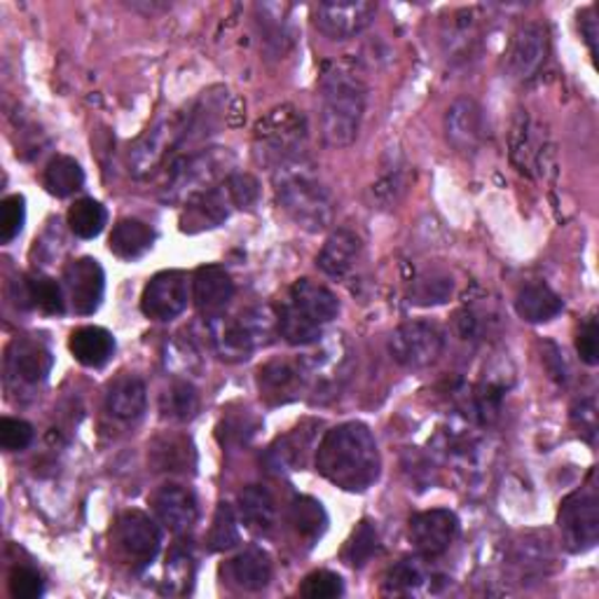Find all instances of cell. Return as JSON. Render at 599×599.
Returning <instances> with one entry per match:
<instances>
[{"instance_id":"1","label":"cell","mask_w":599,"mask_h":599,"mask_svg":"<svg viewBox=\"0 0 599 599\" xmlns=\"http://www.w3.org/2000/svg\"><path fill=\"white\" fill-rule=\"evenodd\" d=\"M316 470L345 491H366L382 474L379 447L366 424L345 422L316 447Z\"/></svg>"},{"instance_id":"2","label":"cell","mask_w":599,"mask_h":599,"mask_svg":"<svg viewBox=\"0 0 599 599\" xmlns=\"http://www.w3.org/2000/svg\"><path fill=\"white\" fill-rule=\"evenodd\" d=\"M368 88L349 63H328L318 84L321 134L326 145L342 150L354 145L366 113Z\"/></svg>"},{"instance_id":"3","label":"cell","mask_w":599,"mask_h":599,"mask_svg":"<svg viewBox=\"0 0 599 599\" xmlns=\"http://www.w3.org/2000/svg\"><path fill=\"white\" fill-rule=\"evenodd\" d=\"M274 192L288 219L307 232H324L335 216V200L309 155H300L272 171Z\"/></svg>"},{"instance_id":"4","label":"cell","mask_w":599,"mask_h":599,"mask_svg":"<svg viewBox=\"0 0 599 599\" xmlns=\"http://www.w3.org/2000/svg\"><path fill=\"white\" fill-rule=\"evenodd\" d=\"M232 164L234 155L227 148H204L176 158L169 166L162 200L166 204H185L200 192L219 187V181L232 174Z\"/></svg>"},{"instance_id":"5","label":"cell","mask_w":599,"mask_h":599,"mask_svg":"<svg viewBox=\"0 0 599 599\" xmlns=\"http://www.w3.org/2000/svg\"><path fill=\"white\" fill-rule=\"evenodd\" d=\"M276 328V314L270 307L253 305L234 316L209 318L211 345L225 361H246L255 349L265 347Z\"/></svg>"},{"instance_id":"6","label":"cell","mask_w":599,"mask_h":599,"mask_svg":"<svg viewBox=\"0 0 599 599\" xmlns=\"http://www.w3.org/2000/svg\"><path fill=\"white\" fill-rule=\"evenodd\" d=\"M253 145L255 155L272 171L288 160L307 155V118L293 103L276 105L255 124Z\"/></svg>"},{"instance_id":"7","label":"cell","mask_w":599,"mask_h":599,"mask_svg":"<svg viewBox=\"0 0 599 599\" xmlns=\"http://www.w3.org/2000/svg\"><path fill=\"white\" fill-rule=\"evenodd\" d=\"M187 145V113L176 111L162 118L158 124L136 141L130 153V169L136 179H145L174 158L181 148Z\"/></svg>"},{"instance_id":"8","label":"cell","mask_w":599,"mask_h":599,"mask_svg":"<svg viewBox=\"0 0 599 599\" xmlns=\"http://www.w3.org/2000/svg\"><path fill=\"white\" fill-rule=\"evenodd\" d=\"M445 352V333L434 321H408L389 335V354L408 370L429 368Z\"/></svg>"},{"instance_id":"9","label":"cell","mask_w":599,"mask_h":599,"mask_svg":"<svg viewBox=\"0 0 599 599\" xmlns=\"http://www.w3.org/2000/svg\"><path fill=\"white\" fill-rule=\"evenodd\" d=\"M335 339L324 342L318 352L307 354L303 361L307 373V389H312L314 400H331L342 389V384L349 377V347L347 342L339 335H333Z\"/></svg>"},{"instance_id":"10","label":"cell","mask_w":599,"mask_h":599,"mask_svg":"<svg viewBox=\"0 0 599 599\" xmlns=\"http://www.w3.org/2000/svg\"><path fill=\"white\" fill-rule=\"evenodd\" d=\"M565 548L569 552H586L597 546L599 539V499L592 487L569 495L558 516Z\"/></svg>"},{"instance_id":"11","label":"cell","mask_w":599,"mask_h":599,"mask_svg":"<svg viewBox=\"0 0 599 599\" xmlns=\"http://www.w3.org/2000/svg\"><path fill=\"white\" fill-rule=\"evenodd\" d=\"M192 282L181 270H164L150 280L141 295V312L153 321H171L185 312Z\"/></svg>"},{"instance_id":"12","label":"cell","mask_w":599,"mask_h":599,"mask_svg":"<svg viewBox=\"0 0 599 599\" xmlns=\"http://www.w3.org/2000/svg\"><path fill=\"white\" fill-rule=\"evenodd\" d=\"M377 14V6L368 0H342V3H318L312 10L314 27L331 40H349L366 31Z\"/></svg>"},{"instance_id":"13","label":"cell","mask_w":599,"mask_h":599,"mask_svg":"<svg viewBox=\"0 0 599 599\" xmlns=\"http://www.w3.org/2000/svg\"><path fill=\"white\" fill-rule=\"evenodd\" d=\"M52 352L38 339L17 337L6 354V373L10 384L21 387H40L52 373Z\"/></svg>"},{"instance_id":"14","label":"cell","mask_w":599,"mask_h":599,"mask_svg":"<svg viewBox=\"0 0 599 599\" xmlns=\"http://www.w3.org/2000/svg\"><path fill=\"white\" fill-rule=\"evenodd\" d=\"M115 539L120 550L136 562L139 567H145L158 558L162 537L158 525L150 520L141 510H124L115 525Z\"/></svg>"},{"instance_id":"15","label":"cell","mask_w":599,"mask_h":599,"mask_svg":"<svg viewBox=\"0 0 599 599\" xmlns=\"http://www.w3.org/2000/svg\"><path fill=\"white\" fill-rule=\"evenodd\" d=\"M459 534V518L447 508L417 512L410 520V541L422 558H438L455 544Z\"/></svg>"},{"instance_id":"16","label":"cell","mask_w":599,"mask_h":599,"mask_svg":"<svg viewBox=\"0 0 599 599\" xmlns=\"http://www.w3.org/2000/svg\"><path fill=\"white\" fill-rule=\"evenodd\" d=\"M445 136L461 155H476L485 139V118L476 99L459 97L445 113Z\"/></svg>"},{"instance_id":"17","label":"cell","mask_w":599,"mask_h":599,"mask_svg":"<svg viewBox=\"0 0 599 599\" xmlns=\"http://www.w3.org/2000/svg\"><path fill=\"white\" fill-rule=\"evenodd\" d=\"M63 284H67L69 300L80 316L94 314L105 293V274L99 261L94 258H78L63 270Z\"/></svg>"},{"instance_id":"18","label":"cell","mask_w":599,"mask_h":599,"mask_svg":"<svg viewBox=\"0 0 599 599\" xmlns=\"http://www.w3.org/2000/svg\"><path fill=\"white\" fill-rule=\"evenodd\" d=\"M548 59V31L541 24L520 27V31L512 38V45L508 52V73L520 80L529 82L541 73Z\"/></svg>"},{"instance_id":"19","label":"cell","mask_w":599,"mask_h":599,"mask_svg":"<svg viewBox=\"0 0 599 599\" xmlns=\"http://www.w3.org/2000/svg\"><path fill=\"white\" fill-rule=\"evenodd\" d=\"M258 389L270 405H284L300 398L307 389V373L303 361L276 358L258 370Z\"/></svg>"},{"instance_id":"20","label":"cell","mask_w":599,"mask_h":599,"mask_svg":"<svg viewBox=\"0 0 599 599\" xmlns=\"http://www.w3.org/2000/svg\"><path fill=\"white\" fill-rule=\"evenodd\" d=\"M230 195L225 185L211 187L200 192V195L190 197L181 209V232L185 234H200L223 225L230 219Z\"/></svg>"},{"instance_id":"21","label":"cell","mask_w":599,"mask_h":599,"mask_svg":"<svg viewBox=\"0 0 599 599\" xmlns=\"http://www.w3.org/2000/svg\"><path fill=\"white\" fill-rule=\"evenodd\" d=\"M155 512L160 522L176 537H185L197 525L200 508L197 499L187 487L181 485H164L155 499H153Z\"/></svg>"},{"instance_id":"22","label":"cell","mask_w":599,"mask_h":599,"mask_svg":"<svg viewBox=\"0 0 599 599\" xmlns=\"http://www.w3.org/2000/svg\"><path fill=\"white\" fill-rule=\"evenodd\" d=\"M234 297L232 276L221 265H204L192 276V300L206 318L221 316Z\"/></svg>"},{"instance_id":"23","label":"cell","mask_w":599,"mask_h":599,"mask_svg":"<svg viewBox=\"0 0 599 599\" xmlns=\"http://www.w3.org/2000/svg\"><path fill=\"white\" fill-rule=\"evenodd\" d=\"M480 12L478 8L457 10L447 19L443 31V45L449 61H466L476 54L480 42Z\"/></svg>"},{"instance_id":"24","label":"cell","mask_w":599,"mask_h":599,"mask_svg":"<svg viewBox=\"0 0 599 599\" xmlns=\"http://www.w3.org/2000/svg\"><path fill=\"white\" fill-rule=\"evenodd\" d=\"M361 248L363 244L358 234L349 227H339L331 234L324 248L316 255V265L324 274L342 280V276H347L356 267L361 258Z\"/></svg>"},{"instance_id":"25","label":"cell","mask_w":599,"mask_h":599,"mask_svg":"<svg viewBox=\"0 0 599 599\" xmlns=\"http://www.w3.org/2000/svg\"><path fill=\"white\" fill-rule=\"evenodd\" d=\"M288 303L295 309L303 312L307 318L316 321L318 326L331 324V321L337 318V314H339L337 295L328 286L316 284L312 280H297L291 286Z\"/></svg>"},{"instance_id":"26","label":"cell","mask_w":599,"mask_h":599,"mask_svg":"<svg viewBox=\"0 0 599 599\" xmlns=\"http://www.w3.org/2000/svg\"><path fill=\"white\" fill-rule=\"evenodd\" d=\"M546 155H550V145L546 136L539 134L537 126L529 120L527 113H520L516 126H512V148L510 158L520 166L525 174H531V169H546Z\"/></svg>"},{"instance_id":"27","label":"cell","mask_w":599,"mask_h":599,"mask_svg":"<svg viewBox=\"0 0 599 599\" xmlns=\"http://www.w3.org/2000/svg\"><path fill=\"white\" fill-rule=\"evenodd\" d=\"M69 349L84 368H103L115 354V337L101 326H82L73 331Z\"/></svg>"},{"instance_id":"28","label":"cell","mask_w":599,"mask_h":599,"mask_svg":"<svg viewBox=\"0 0 599 599\" xmlns=\"http://www.w3.org/2000/svg\"><path fill=\"white\" fill-rule=\"evenodd\" d=\"M565 309L562 297L546 284H529L516 297V312L527 324H548Z\"/></svg>"},{"instance_id":"29","label":"cell","mask_w":599,"mask_h":599,"mask_svg":"<svg viewBox=\"0 0 599 599\" xmlns=\"http://www.w3.org/2000/svg\"><path fill=\"white\" fill-rule=\"evenodd\" d=\"M272 560L263 548H246L230 562V576L242 590L258 592L265 590L272 581Z\"/></svg>"},{"instance_id":"30","label":"cell","mask_w":599,"mask_h":599,"mask_svg":"<svg viewBox=\"0 0 599 599\" xmlns=\"http://www.w3.org/2000/svg\"><path fill=\"white\" fill-rule=\"evenodd\" d=\"M153 244H155L153 227L136 219L120 221L113 227L111 240H109L111 253L118 255L120 261H139L150 248H153Z\"/></svg>"},{"instance_id":"31","label":"cell","mask_w":599,"mask_h":599,"mask_svg":"<svg viewBox=\"0 0 599 599\" xmlns=\"http://www.w3.org/2000/svg\"><path fill=\"white\" fill-rule=\"evenodd\" d=\"M105 405H109V413L115 419H122V422L139 419L145 413V405H148V389L143 379L126 375L113 382L109 396H105Z\"/></svg>"},{"instance_id":"32","label":"cell","mask_w":599,"mask_h":599,"mask_svg":"<svg viewBox=\"0 0 599 599\" xmlns=\"http://www.w3.org/2000/svg\"><path fill=\"white\" fill-rule=\"evenodd\" d=\"M240 512L248 529L267 534L276 525V501L263 485H248L240 495Z\"/></svg>"},{"instance_id":"33","label":"cell","mask_w":599,"mask_h":599,"mask_svg":"<svg viewBox=\"0 0 599 599\" xmlns=\"http://www.w3.org/2000/svg\"><path fill=\"white\" fill-rule=\"evenodd\" d=\"M288 520H291L293 529L297 531V537L305 539L309 546L324 537L326 529H328V516H326L324 504L312 499V497H297L291 504Z\"/></svg>"},{"instance_id":"34","label":"cell","mask_w":599,"mask_h":599,"mask_svg":"<svg viewBox=\"0 0 599 599\" xmlns=\"http://www.w3.org/2000/svg\"><path fill=\"white\" fill-rule=\"evenodd\" d=\"M42 183H45L48 192L59 200H67L75 195L78 190L84 185V171L78 160L69 155H57L48 166H45V176H42Z\"/></svg>"},{"instance_id":"35","label":"cell","mask_w":599,"mask_h":599,"mask_svg":"<svg viewBox=\"0 0 599 599\" xmlns=\"http://www.w3.org/2000/svg\"><path fill=\"white\" fill-rule=\"evenodd\" d=\"M276 328H280L282 337L293 347H312L324 337V326H318L316 321L307 318L291 303H286L276 314Z\"/></svg>"},{"instance_id":"36","label":"cell","mask_w":599,"mask_h":599,"mask_svg":"<svg viewBox=\"0 0 599 599\" xmlns=\"http://www.w3.org/2000/svg\"><path fill=\"white\" fill-rule=\"evenodd\" d=\"M263 17L258 19L261 31H263V40L265 45L274 52V54H286L288 48L293 45V29L291 21L286 19V14L291 12V6H258L255 8Z\"/></svg>"},{"instance_id":"37","label":"cell","mask_w":599,"mask_h":599,"mask_svg":"<svg viewBox=\"0 0 599 599\" xmlns=\"http://www.w3.org/2000/svg\"><path fill=\"white\" fill-rule=\"evenodd\" d=\"M69 227L80 240H94L103 232L105 223H109V211L105 206L92 197L78 200L71 209H69Z\"/></svg>"},{"instance_id":"38","label":"cell","mask_w":599,"mask_h":599,"mask_svg":"<svg viewBox=\"0 0 599 599\" xmlns=\"http://www.w3.org/2000/svg\"><path fill=\"white\" fill-rule=\"evenodd\" d=\"M24 303L50 316H61L67 312L63 288L54 280H50V276H33V280L24 282Z\"/></svg>"},{"instance_id":"39","label":"cell","mask_w":599,"mask_h":599,"mask_svg":"<svg viewBox=\"0 0 599 599\" xmlns=\"http://www.w3.org/2000/svg\"><path fill=\"white\" fill-rule=\"evenodd\" d=\"M455 282L453 276H447L443 272H426L413 282L410 288V303L422 305V307H432V305H443L453 297Z\"/></svg>"},{"instance_id":"40","label":"cell","mask_w":599,"mask_h":599,"mask_svg":"<svg viewBox=\"0 0 599 599\" xmlns=\"http://www.w3.org/2000/svg\"><path fill=\"white\" fill-rule=\"evenodd\" d=\"M162 413L169 419L190 422L200 413V394L190 382H174L162 396Z\"/></svg>"},{"instance_id":"41","label":"cell","mask_w":599,"mask_h":599,"mask_svg":"<svg viewBox=\"0 0 599 599\" xmlns=\"http://www.w3.org/2000/svg\"><path fill=\"white\" fill-rule=\"evenodd\" d=\"M240 544V525L234 508L230 504H221L213 516V525L209 531V548L213 552H225Z\"/></svg>"},{"instance_id":"42","label":"cell","mask_w":599,"mask_h":599,"mask_svg":"<svg viewBox=\"0 0 599 599\" xmlns=\"http://www.w3.org/2000/svg\"><path fill=\"white\" fill-rule=\"evenodd\" d=\"M379 552V537H377V529L373 527V522L363 520L354 534L352 539L345 548V560L347 565H352L354 569H361L363 565H368L375 555Z\"/></svg>"},{"instance_id":"43","label":"cell","mask_w":599,"mask_h":599,"mask_svg":"<svg viewBox=\"0 0 599 599\" xmlns=\"http://www.w3.org/2000/svg\"><path fill=\"white\" fill-rule=\"evenodd\" d=\"M426 581V571L417 560H400L389 569L387 581H384V592L389 595H410L419 590Z\"/></svg>"},{"instance_id":"44","label":"cell","mask_w":599,"mask_h":599,"mask_svg":"<svg viewBox=\"0 0 599 599\" xmlns=\"http://www.w3.org/2000/svg\"><path fill=\"white\" fill-rule=\"evenodd\" d=\"M309 440H312V432H307L305 426H300V429H295L291 436L282 438L272 447L270 457H274L276 466L295 470L297 466L305 464V449L309 447Z\"/></svg>"},{"instance_id":"45","label":"cell","mask_w":599,"mask_h":599,"mask_svg":"<svg viewBox=\"0 0 599 599\" xmlns=\"http://www.w3.org/2000/svg\"><path fill=\"white\" fill-rule=\"evenodd\" d=\"M27 223V200L24 195H10L0 202V242H14Z\"/></svg>"},{"instance_id":"46","label":"cell","mask_w":599,"mask_h":599,"mask_svg":"<svg viewBox=\"0 0 599 599\" xmlns=\"http://www.w3.org/2000/svg\"><path fill=\"white\" fill-rule=\"evenodd\" d=\"M300 595L307 597V599L342 597L345 595V581H342V576L321 569V571H314L307 576L303 588H300Z\"/></svg>"},{"instance_id":"47","label":"cell","mask_w":599,"mask_h":599,"mask_svg":"<svg viewBox=\"0 0 599 599\" xmlns=\"http://www.w3.org/2000/svg\"><path fill=\"white\" fill-rule=\"evenodd\" d=\"M225 190L230 195L232 206L237 209H251L261 197V185L251 174H232L225 179Z\"/></svg>"},{"instance_id":"48","label":"cell","mask_w":599,"mask_h":599,"mask_svg":"<svg viewBox=\"0 0 599 599\" xmlns=\"http://www.w3.org/2000/svg\"><path fill=\"white\" fill-rule=\"evenodd\" d=\"M33 443V426L24 419H0V447L8 453H21Z\"/></svg>"},{"instance_id":"49","label":"cell","mask_w":599,"mask_h":599,"mask_svg":"<svg viewBox=\"0 0 599 599\" xmlns=\"http://www.w3.org/2000/svg\"><path fill=\"white\" fill-rule=\"evenodd\" d=\"M190 449L183 440L166 438L153 447V461L160 470H183L187 466Z\"/></svg>"},{"instance_id":"50","label":"cell","mask_w":599,"mask_h":599,"mask_svg":"<svg viewBox=\"0 0 599 599\" xmlns=\"http://www.w3.org/2000/svg\"><path fill=\"white\" fill-rule=\"evenodd\" d=\"M8 588H10V595L14 599H38L42 595V590H45L40 573L31 567H14L10 571Z\"/></svg>"},{"instance_id":"51","label":"cell","mask_w":599,"mask_h":599,"mask_svg":"<svg viewBox=\"0 0 599 599\" xmlns=\"http://www.w3.org/2000/svg\"><path fill=\"white\" fill-rule=\"evenodd\" d=\"M405 192V176L400 169H394L392 174H384L375 185H373V200L382 206V209H389L394 206L400 195Z\"/></svg>"},{"instance_id":"52","label":"cell","mask_w":599,"mask_h":599,"mask_svg":"<svg viewBox=\"0 0 599 599\" xmlns=\"http://www.w3.org/2000/svg\"><path fill=\"white\" fill-rule=\"evenodd\" d=\"M576 352H579L581 361L588 363V366H597L599 363V328L595 316H590L581 326V333L576 337Z\"/></svg>"},{"instance_id":"53","label":"cell","mask_w":599,"mask_h":599,"mask_svg":"<svg viewBox=\"0 0 599 599\" xmlns=\"http://www.w3.org/2000/svg\"><path fill=\"white\" fill-rule=\"evenodd\" d=\"M581 33L588 42V48L592 54H597V33H599V27H597V17H595V8H590L588 12H583L581 17Z\"/></svg>"},{"instance_id":"54","label":"cell","mask_w":599,"mask_h":599,"mask_svg":"<svg viewBox=\"0 0 599 599\" xmlns=\"http://www.w3.org/2000/svg\"><path fill=\"white\" fill-rule=\"evenodd\" d=\"M579 413H573V417H581V432L588 434V438H592L595 429H597V415H595V403L586 400L581 403V408H576Z\"/></svg>"}]
</instances>
